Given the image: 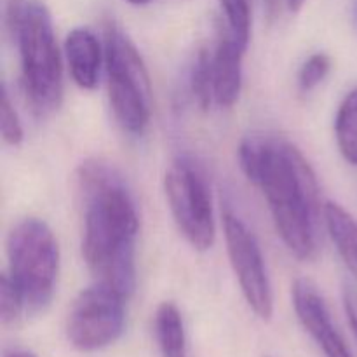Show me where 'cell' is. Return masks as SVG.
<instances>
[{
	"mask_svg": "<svg viewBox=\"0 0 357 357\" xmlns=\"http://www.w3.org/2000/svg\"><path fill=\"white\" fill-rule=\"evenodd\" d=\"M248 49L243 47L225 28L220 31L213 59V94L220 108H232L243 93V61Z\"/></svg>",
	"mask_w": 357,
	"mask_h": 357,
	"instance_id": "cell-10",
	"label": "cell"
},
{
	"mask_svg": "<svg viewBox=\"0 0 357 357\" xmlns=\"http://www.w3.org/2000/svg\"><path fill=\"white\" fill-rule=\"evenodd\" d=\"M153 328L162 357H188L183 316L176 303L162 302L157 307Z\"/></svg>",
	"mask_w": 357,
	"mask_h": 357,
	"instance_id": "cell-13",
	"label": "cell"
},
{
	"mask_svg": "<svg viewBox=\"0 0 357 357\" xmlns=\"http://www.w3.org/2000/svg\"><path fill=\"white\" fill-rule=\"evenodd\" d=\"M24 314H26V305H24L23 295L6 271L0 278V317H2V323L6 326H14L23 319Z\"/></svg>",
	"mask_w": 357,
	"mask_h": 357,
	"instance_id": "cell-18",
	"label": "cell"
},
{
	"mask_svg": "<svg viewBox=\"0 0 357 357\" xmlns=\"http://www.w3.org/2000/svg\"><path fill=\"white\" fill-rule=\"evenodd\" d=\"M164 194L178 230L195 251H209L216 241L211 190L202 171L188 157L171 162L164 176Z\"/></svg>",
	"mask_w": 357,
	"mask_h": 357,
	"instance_id": "cell-6",
	"label": "cell"
},
{
	"mask_svg": "<svg viewBox=\"0 0 357 357\" xmlns=\"http://www.w3.org/2000/svg\"><path fill=\"white\" fill-rule=\"evenodd\" d=\"M190 93L202 112H208L215 105L213 94V59L211 51L199 49L190 68Z\"/></svg>",
	"mask_w": 357,
	"mask_h": 357,
	"instance_id": "cell-15",
	"label": "cell"
},
{
	"mask_svg": "<svg viewBox=\"0 0 357 357\" xmlns=\"http://www.w3.org/2000/svg\"><path fill=\"white\" fill-rule=\"evenodd\" d=\"M282 2H284V0H265V6H267V14L271 20H274V17L278 16L279 10H281Z\"/></svg>",
	"mask_w": 357,
	"mask_h": 357,
	"instance_id": "cell-21",
	"label": "cell"
},
{
	"mask_svg": "<svg viewBox=\"0 0 357 357\" xmlns=\"http://www.w3.org/2000/svg\"><path fill=\"white\" fill-rule=\"evenodd\" d=\"M128 300L101 282L82 289L66 319L70 344L80 352H96L115 344L124 333Z\"/></svg>",
	"mask_w": 357,
	"mask_h": 357,
	"instance_id": "cell-7",
	"label": "cell"
},
{
	"mask_svg": "<svg viewBox=\"0 0 357 357\" xmlns=\"http://www.w3.org/2000/svg\"><path fill=\"white\" fill-rule=\"evenodd\" d=\"M70 77L84 91L96 89L105 66V44L89 28H73L65 38Z\"/></svg>",
	"mask_w": 357,
	"mask_h": 357,
	"instance_id": "cell-11",
	"label": "cell"
},
{
	"mask_svg": "<svg viewBox=\"0 0 357 357\" xmlns=\"http://www.w3.org/2000/svg\"><path fill=\"white\" fill-rule=\"evenodd\" d=\"M237 159L248 181L264 195L286 250L312 261L319 253L324 204L316 171L302 150L282 136L253 132L241 139Z\"/></svg>",
	"mask_w": 357,
	"mask_h": 357,
	"instance_id": "cell-1",
	"label": "cell"
},
{
	"mask_svg": "<svg viewBox=\"0 0 357 357\" xmlns=\"http://www.w3.org/2000/svg\"><path fill=\"white\" fill-rule=\"evenodd\" d=\"M82 202V257L101 282L126 298L136 289V241L139 213L124 176L103 160H86L77 169Z\"/></svg>",
	"mask_w": 357,
	"mask_h": 357,
	"instance_id": "cell-2",
	"label": "cell"
},
{
	"mask_svg": "<svg viewBox=\"0 0 357 357\" xmlns=\"http://www.w3.org/2000/svg\"><path fill=\"white\" fill-rule=\"evenodd\" d=\"M333 129L338 152L345 162L357 167V87L349 91L338 105Z\"/></svg>",
	"mask_w": 357,
	"mask_h": 357,
	"instance_id": "cell-14",
	"label": "cell"
},
{
	"mask_svg": "<svg viewBox=\"0 0 357 357\" xmlns=\"http://www.w3.org/2000/svg\"><path fill=\"white\" fill-rule=\"evenodd\" d=\"M0 135L3 142L10 146H20L24 142L23 122L10 101L6 86L2 87V100H0Z\"/></svg>",
	"mask_w": 357,
	"mask_h": 357,
	"instance_id": "cell-19",
	"label": "cell"
},
{
	"mask_svg": "<svg viewBox=\"0 0 357 357\" xmlns=\"http://www.w3.org/2000/svg\"><path fill=\"white\" fill-rule=\"evenodd\" d=\"M222 7L225 30L248 49L251 40V21H253V0H218Z\"/></svg>",
	"mask_w": 357,
	"mask_h": 357,
	"instance_id": "cell-16",
	"label": "cell"
},
{
	"mask_svg": "<svg viewBox=\"0 0 357 357\" xmlns=\"http://www.w3.org/2000/svg\"><path fill=\"white\" fill-rule=\"evenodd\" d=\"M344 307L345 314H347V319L351 323L352 331L357 337V289L352 286H345L344 288Z\"/></svg>",
	"mask_w": 357,
	"mask_h": 357,
	"instance_id": "cell-20",
	"label": "cell"
},
{
	"mask_svg": "<svg viewBox=\"0 0 357 357\" xmlns=\"http://www.w3.org/2000/svg\"><path fill=\"white\" fill-rule=\"evenodd\" d=\"M7 20L20 54L23 94L33 114L45 117L63 101V58L52 16L40 0H13Z\"/></svg>",
	"mask_w": 357,
	"mask_h": 357,
	"instance_id": "cell-3",
	"label": "cell"
},
{
	"mask_svg": "<svg viewBox=\"0 0 357 357\" xmlns=\"http://www.w3.org/2000/svg\"><path fill=\"white\" fill-rule=\"evenodd\" d=\"M305 2L307 0H284L286 7H288L291 13H298V10L305 6Z\"/></svg>",
	"mask_w": 357,
	"mask_h": 357,
	"instance_id": "cell-22",
	"label": "cell"
},
{
	"mask_svg": "<svg viewBox=\"0 0 357 357\" xmlns=\"http://www.w3.org/2000/svg\"><path fill=\"white\" fill-rule=\"evenodd\" d=\"M324 227L349 271L357 278V218L342 204L324 202Z\"/></svg>",
	"mask_w": 357,
	"mask_h": 357,
	"instance_id": "cell-12",
	"label": "cell"
},
{
	"mask_svg": "<svg viewBox=\"0 0 357 357\" xmlns=\"http://www.w3.org/2000/svg\"><path fill=\"white\" fill-rule=\"evenodd\" d=\"M126 2H129L131 6H149L153 0H126Z\"/></svg>",
	"mask_w": 357,
	"mask_h": 357,
	"instance_id": "cell-24",
	"label": "cell"
},
{
	"mask_svg": "<svg viewBox=\"0 0 357 357\" xmlns=\"http://www.w3.org/2000/svg\"><path fill=\"white\" fill-rule=\"evenodd\" d=\"M7 274L21 291L26 314L51 305L59 278V244L51 227L40 218H24L7 236Z\"/></svg>",
	"mask_w": 357,
	"mask_h": 357,
	"instance_id": "cell-5",
	"label": "cell"
},
{
	"mask_svg": "<svg viewBox=\"0 0 357 357\" xmlns=\"http://www.w3.org/2000/svg\"><path fill=\"white\" fill-rule=\"evenodd\" d=\"M293 307L303 330L312 337L324 357H354L344 340L317 286L309 279H296L291 288Z\"/></svg>",
	"mask_w": 357,
	"mask_h": 357,
	"instance_id": "cell-9",
	"label": "cell"
},
{
	"mask_svg": "<svg viewBox=\"0 0 357 357\" xmlns=\"http://www.w3.org/2000/svg\"><path fill=\"white\" fill-rule=\"evenodd\" d=\"M3 357H37L35 354L28 351H20V349H14V351H9L3 354Z\"/></svg>",
	"mask_w": 357,
	"mask_h": 357,
	"instance_id": "cell-23",
	"label": "cell"
},
{
	"mask_svg": "<svg viewBox=\"0 0 357 357\" xmlns=\"http://www.w3.org/2000/svg\"><path fill=\"white\" fill-rule=\"evenodd\" d=\"M230 267L250 309L261 321L274 316V289L264 251L248 223L227 206L222 215Z\"/></svg>",
	"mask_w": 357,
	"mask_h": 357,
	"instance_id": "cell-8",
	"label": "cell"
},
{
	"mask_svg": "<svg viewBox=\"0 0 357 357\" xmlns=\"http://www.w3.org/2000/svg\"><path fill=\"white\" fill-rule=\"evenodd\" d=\"M108 101L117 124L132 136H142L152 119V82L135 42L115 23L103 33Z\"/></svg>",
	"mask_w": 357,
	"mask_h": 357,
	"instance_id": "cell-4",
	"label": "cell"
},
{
	"mask_svg": "<svg viewBox=\"0 0 357 357\" xmlns=\"http://www.w3.org/2000/svg\"><path fill=\"white\" fill-rule=\"evenodd\" d=\"M330 72L331 58L326 52H314V54H310L302 63V66L298 70V75H296V84H298L300 93H312L314 89H317L326 80Z\"/></svg>",
	"mask_w": 357,
	"mask_h": 357,
	"instance_id": "cell-17",
	"label": "cell"
}]
</instances>
